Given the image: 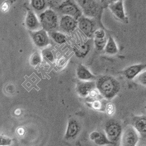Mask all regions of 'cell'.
Instances as JSON below:
<instances>
[{
    "label": "cell",
    "instance_id": "1",
    "mask_svg": "<svg viewBox=\"0 0 146 146\" xmlns=\"http://www.w3.org/2000/svg\"><path fill=\"white\" fill-rule=\"evenodd\" d=\"M95 86L100 94L107 100H111L121 89L120 82L111 76H100L95 82Z\"/></svg>",
    "mask_w": 146,
    "mask_h": 146
},
{
    "label": "cell",
    "instance_id": "18",
    "mask_svg": "<svg viewBox=\"0 0 146 146\" xmlns=\"http://www.w3.org/2000/svg\"><path fill=\"white\" fill-rule=\"evenodd\" d=\"M90 138L91 141L98 145L112 144V143L108 139L105 134L100 131H92L90 134Z\"/></svg>",
    "mask_w": 146,
    "mask_h": 146
},
{
    "label": "cell",
    "instance_id": "17",
    "mask_svg": "<svg viewBox=\"0 0 146 146\" xmlns=\"http://www.w3.org/2000/svg\"><path fill=\"white\" fill-rule=\"evenodd\" d=\"M76 74L78 80L81 81H92L96 77L86 67L82 64H79L76 70Z\"/></svg>",
    "mask_w": 146,
    "mask_h": 146
},
{
    "label": "cell",
    "instance_id": "33",
    "mask_svg": "<svg viewBox=\"0 0 146 146\" xmlns=\"http://www.w3.org/2000/svg\"><path fill=\"white\" fill-rule=\"evenodd\" d=\"M17 133L19 136H23L24 134H25V129H24L23 127H19L17 130Z\"/></svg>",
    "mask_w": 146,
    "mask_h": 146
},
{
    "label": "cell",
    "instance_id": "5",
    "mask_svg": "<svg viewBox=\"0 0 146 146\" xmlns=\"http://www.w3.org/2000/svg\"><path fill=\"white\" fill-rule=\"evenodd\" d=\"M56 8L61 14L72 17L77 20L83 15L81 8L74 0H66Z\"/></svg>",
    "mask_w": 146,
    "mask_h": 146
},
{
    "label": "cell",
    "instance_id": "20",
    "mask_svg": "<svg viewBox=\"0 0 146 146\" xmlns=\"http://www.w3.org/2000/svg\"><path fill=\"white\" fill-rule=\"evenodd\" d=\"M50 36L54 42L58 44H63L66 43L67 37L64 34L62 33L54 31L50 32Z\"/></svg>",
    "mask_w": 146,
    "mask_h": 146
},
{
    "label": "cell",
    "instance_id": "19",
    "mask_svg": "<svg viewBox=\"0 0 146 146\" xmlns=\"http://www.w3.org/2000/svg\"><path fill=\"white\" fill-rule=\"evenodd\" d=\"M105 52L110 55H113L118 52V48L114 39L112 36H109L105 47Z\"/></svg>",
    "mask_w": 146,
    "mask_h": 146
},
{
    "label": "cell",
    "instance_id": "25",
    "mask_svg": "<svg viewBox=\"0 0 146 146\" xmlns=\"http://www.w3.org/2000/svg\"><path fill=\"white\" fill-rule=\"evenodd\" d=\"M42 57L50 63H53L54 61V57L53 52L48 48H45L42 52Z\"/></svg>",
    "mask_w": 146,
    "mask_h": 146
},
{
    "label": "cell",
    "instance_id": "24",
    "mask_svg": "<svg viewBox=\"0 0 146 146\" xmlns=\"http://www.w3.org/2000/svg\"><path fill=\"white\" fill-rule=\"evenodd\" d=\"M106 38L103 39H95L94 38V43L95 45V47L96 50L98 51H102L104 50L106 44Z\"/></svg>",
    "mask_w": 146,
    "mask_h": 146
},
{
    "label": "cell",
    "instance_id": "34",
    "mask_svg": "<svg viewBox=\"0 0 146 146\" xmlns=\"http://www.w3.org/2000/svg\"><path fill=\"white\" fill-rule=\"evenodd\" d=\"M21 113H22V111L20 109H17L14 112L15 115L17 116H19L21 114Z\"/></svg>",
    "mask_w": 146,
    "mask_h": 146
},
{
    "label": "cell",
    "instance_id": "3",
    "mask_svg": "<svg viewBox=\"0 0 146 146\" xmlns=\"http://www.w3.org/2000/svg\"><path fill=\"white\" fill-rule=\"evenodd\" d=\"M39 20L41 27L47 32H54L58 25L57 14L52 9H47L43 11L40 14Z\"/></svg>",
    "mask_w": 146,
    "mask_h": 146
},
{
    "label": "cell",
    "instance_id": "22",
    "mask_svg": "<svg viewBox=\"0 0 146 146\" xmlns=\"http://www.w3.org/2000/svg\"><path fill=\"white\" fill-rule=\"evenodd\" d=\"M46 0H31V5L35 11H43L46 8Z\"/></svg>",
    "mask_w": 146,
    "mask_h": 146
},
{
    "label": "cell",
    "instance_id": "27",
    "mask_svg": "<svg viewBox=\"0 0 146 146\" xmlns=\"http://www.w3.org/2000/svg\"><path fill=\"white\" fill-rule=\"evenodd\" d=\"M105 111L108 115H112L115 112V106L113 103H106Z\"/></svg>",
    "mask_w": 146,
    "mask_h": 146
},
{
    "label": "cell",
    "instance_id": "26",
    "mask_svg": "<svg viewBox=\"0 0 146 146\" xmlns=\"http://www.w3.org/2000/svg\"><path fill=\"white\" fill-rule=\"evenodd\" d=\"M13 143V139L11 138L0 135V146H9L11 145Z\"/></svg>",
    "mask_w": 146,
    "mask_h": 146
},
{
    "label": "cell",
    "instance_id": "7",
    "mask_svg": "<svg viewBox=\"0 0 146 146\" xmlns=\"http://www.w3.org/2000/svg\"><path fill=\"white\" fill-rule=\"evenodd\" d=\"M78 27L87 38L91 39L96 29V22L94 19L82 16L78 20Z\"/></svg>",
    "mask_w": 146,
    "mask_h": 146
},
{
    "label": "cell",
    "instance_id": "4",
    "mask_svg": "<svg viewBox=\"0 0 146 146\" xmlns=\"http://www.w3.org/2000/svg\"><path fill=\"white\" fill-rule=\"evenodd\" d=\"M122 131L121 125L116 120H109L105 124V135L112 144H116L119 141Z\"/></svg>",
    "mask_w": 146,
    "mask_h": 146
},
{
    "label": "cell",
    "instance_id": "12",
    "mask_svg": "<svg viewBox=\"0 0 146 146\" xmlns=\"http://www.w3.org/2000/svg\"><path fill=\"white\" fill-rule=\"evenodd\" d=\"M108 7L115 16L118 19L123 21L126 20L123 0H119L116 2L110 3L109 4Z\"/></svg>",
    "mask_w": 146,
    "mask_h": 146
},
{
    "label": "cell",
    "instance_id": "29",
    "mask_svg": "<svg viewBox=\"0 0 146 146\" xmlns=\"http://www.w3.org/2000/svg\"><path fill=\"white\" fill-rule=\"evenodd\" d=\"M66 0H46V2L52 7L57 8L60 4H62Z\"/></svg>",
    "mask_w": 146,
    "mask_h": 146
},
{
    "label": "cell",
    "instance_id": "15",
    "mask_svg": "<svg viewBox=\"0 0 146 146\" xmlns=\"http://www.w3.org/2000/svg\"><path fill=\"white\" fill-rule=\"evenodd\" d=\"M95 88V81H80L77 84L76 91L80 96L86 98L88 96L90 92Z\"/></svg>",
    "mask_w": 146,
    "mask_h": 146
},
{
    "label": "cell",
    "instance_id": "10",
    "mask_svg": "<svg viewBox=\"0 0 146 146\" xmlns=\"http://www.w3.org/2000/svg\"><path fill=\"white\" fill-rule=\"evenodd\" d=\"M59 26L65 32H73L78 27V21L72 17L64 15L60 21Z\"/></svg>",
    "mask_w": 146,
    "mask_h": 146
},
{
    "label": "cell",
    "instance_id": "2",
    "mask_svg": "<svg viewBox=\"0 0 146 146\" xmlns=\"http://www.w3.org/2000/svg\"><path fill=\"white\" fill-rule=\"evenodd\" d=\"M85 17L91 18L100 17L102 12V5L95 0H76Z\"/></svg>",
    "mask_w": 146,
    "mask_h": 146
},
{
    "label": "cell",
    "instance_id": "31",
    "mask_svg": "<svg viewBox=\"0 0 146 146\" xmlns=\"http://www.w3.org/2000/svg\"><path fill=\"white\" fill-rule=\"evenodd\" d=\"M89 96L90 97V98L92 100H97L98 99V97L99 96V95H101L98 92V91L97 90V89L95 88H94L92 89L89 93L88 94Z\"/></svg>",
    "mask_w": 146,
    "mask_h": 146
},
{
    "label": "cell",
    "instance_id": "16",
    "mask_svg": "<svg viewBox=\"0 0 146 146\" xmlns=\"http://www.w3.org/2000/svg\"><path fill=\"white\" fill-rule=\"evenodd\" d=\"M132 126L138 132L139 135L145 137L146 134V117L145 115L137 116L133 118Z\"/></svg>",
    "mask_w": 146,
    "mask_h": 146
},
{
    "label": "cell",
    "instance_id": "23",
    "mask_svg": "<svg viewBox=\"0 0 146 146\" xmlns=\"http://www.w3.org/2000/svg\"><path fill=\"white\" fill-rule=\"evenodd\" d=\"M42 62V56L38 52L33 53L30 58V64L33 67H36Z\"/></svg>",
    "mask_w": 146,
    "mask_h": 146
},
{
    "label": "cell",
    "instance_id": "21",
    "mask_svg": "<svg viewBox=\"0 0 146 146\" xmlns=\"http://www.w3.org/2000/svg\"><path fill=\"white\" fill-rule=\"evenodd\" d=\"M106 104V103L102 102L99 99L94 100L90 102H88V106H90L94 110L98 111H105Z\"/></svg>",
    "mask_w": 146,
    "mask_h": 146
},
{
    "label": "cell",
    "instance_id": "13",
    "mask_svg": "<svg viewBox=\"0 0 146 146\" xmlns=\"http://www.w3.org/2000/svg\"><path fill=\"white\" fill-rule=\"evenodd\" d=\"M146 68L145 64H139L132 65L126 68L123 74L128 80H133L143 72Z\"/></svg>",
    "mask_w": 146,
    "mask_h": 146
},
{
    "label": "cell",
    "instance_id": "36",
    "mask_svg": "<svg viewBox=\"0 0 146 146\" xmlns=\"http://www.w3.org/2000/svg\"><path fill=\"white\" fill-rule=\"evenodd\" d=\"M108 1H109V3H115V2H116V1H119V0H108Z\"/></svg>",
    "mask_w": 146,
    "mask_h": 146
},
{
    "label": "cell",
    "instance_id": "32",
    "mask_svg": "<svg viewBox=\"0 0 146 146\" xmlns=\"http://www.w3.org/2000/svg\"><path fill=\"white\" fill-rule=\"evenodd\" d=\"M10 7V5L8 1H5L4 3H3V4L1 6V10L3 12V13H6L7 12Z\"/></svg>",
    "mask_w": 146,
    "mask_h": 146
},
{
    "label": "cell",
    "instance_id": "9",
    "mask_svg": "<svg viewBox=\"0 0 146 146\" xmlns=\"http://www.w3.org/2000/svg\"><path fill=\"white\" fill-rule=\"evenodd\" d=\"M81 127L78 121L75 119H70L68 121L65 134V139L68 140H73L77 137L80 131Z\"/></svg>",
    "mask_w": 146,
    "mask_h": 146
},
{
    "label": "cell",
    "instance_id": "8",
    "mask_svg": "<svg viewBox=\"0 0 146 146\" xmlns=\"http://www.w3.org/2000/svg\"><path fill=\"white\" fill-rule=\"evenodd\" d=\"M29 35L35 45L39 48L45 47L50 44V40L47 32L44 29L29 31Z\"/></svg>",
    "mask_w": 146,
    "mask_h": 146
},
{
    "label": "cell",
    "instance_id": "6",
    "mask_svg": "<svg viewBox=\"0 0 146 146\" xmlns=\"http://www.w3.org/2000/svg\"><path fill=\"white\" fill-rule=\"evenodd\" d=\"M140 139L138 132L132 126H127L120 137L121 146H136Z\"/></svg>",
    "mask_w": 146,
    "mask_h": 146
},
{
    "label": "cell",
    "instance_id": "35",
    "mask_svg": "<svg viewBox=\"0 0 146 146\" xmlns=\"http://www.w3.org/2000/svg\"><path fill=\"white\" fill-rule=\"evenodd\" d=\"M95 1H96V2H98V3H100V4H102V3H104L106 0H95Z\"/></svg>",
    "mask_w": 146,
    "mask_h": 146
},
{
    "label": "cell",
    "instance_id": "30",
    "mask_svg": "<svg viewBox=\"0 0 146 146\" xmlns=\"http://www.w3.org/2000/svg\"><path fill=\"white\" fill-rule=\"evenodd\" d=\"M137 80L141 84L142 86H145L146 84V75H145V72H142L139 75L137 76Z\"/></svg>",
    "mask_w": 146,
    "mask_h": 146
},
{
    "label": "cell",
    "instance_id": "14",
    "mask_svg": "<svg viewBox=\"0 0 146 146\" xmlns=\"http://www.w3.org/2000/svg\"><path fill=\"white\" fill-rule=\"evenodd\" d=\"M92 41V39H90L82 44L76 45L73 47V52L76 56L79 58H84L86 57L91 50Z\"/></svg>",
    "mask_w": 146,
    "mask_h": 146
},
{
    "label": "cell",
    "instance_id": "28",
    "mask_svg": "<svg viewBox=\"0 0 146 146\" xmlns=\"http://www.w3.org/2000/svg\"><path fill=\"white\" fill-rule=\"evenodd\" d=\"M105 32L102 29H96L94 34V36L95 39H103L105 38Z\"/></svg>",
    "mask_w": 146,
    "mask_h": 146
},
{
    "label": "cell",
    "instance_id": "11",
    "mask_svg": "<svg viewBox=\"0 0 146 146\" xmlns=\"http://www.w3.org/2000/svg\"><path fill=\"white\" fill-rule=\"evenodd\" d=\"M25 25L27 28L31 31H35L40 29L41 25L37 16L32 10H28L25 19Z\"/></svg>",
    "mask_w": 146,
    "mask_h": 146
},
{
    "label": "cell",
    "instance_id": "37",
    "mask_svg": "<svg viewBox=\"0 0 146 146\" xmlns=\"http://www.w3.org/2000/svg\"><path fill=\"white\" fill-rule=\"evenodd\" d=\"M141 146H145V145H141Z\"/></svg>",
    "mask_w": 146,
    "mask_h": 146
}]
</instances>
